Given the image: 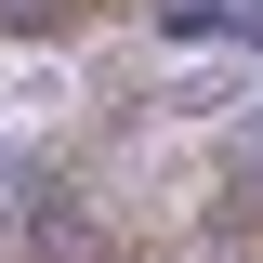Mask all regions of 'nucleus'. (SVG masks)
<instances>
[{
    "label": "nucleus",
    "instance_id": "f257e3e1",
    "mask_svg": "<svg viewBox=\"0 0 263 263\" xmlns=\"http://www.w3.org/2000/svg\"><path fill=\"white\" fill-rule=\"evenodd\" d=\"M79 13H105V0H0V27H79Z\"/></svg>",
    "mask_w": 263,
    "mask_h": 263
}]
</instances>
